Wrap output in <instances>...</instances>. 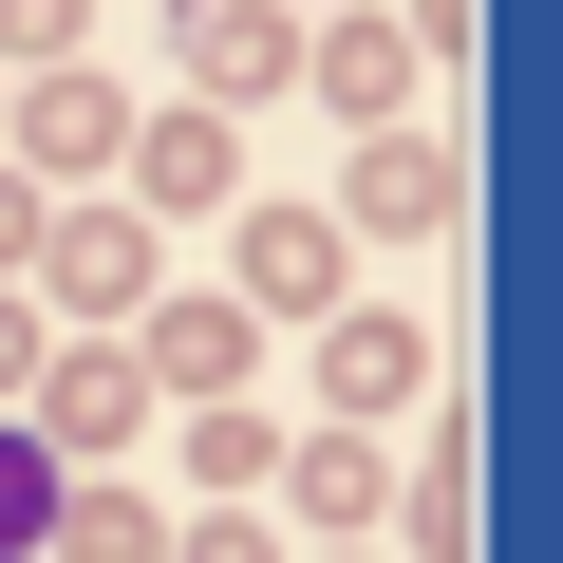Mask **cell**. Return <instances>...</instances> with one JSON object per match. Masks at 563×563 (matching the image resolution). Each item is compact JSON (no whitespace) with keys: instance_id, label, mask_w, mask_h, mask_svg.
I'll use <instances>...</instances> for the list:
<instances>
[{"instance_id":"cell-1","label":"cell","mask_w":563,"mask_h":563,"mask_svg":"<svg viewBox=\"0 0 563 563\" xmlns=\"http://www.w3.org/2000/svg\"><path fill=\"white\" fill-rule=\"evenodd\" d=\"M188 76H207V113L225 95H282V76H301V20H282V0H188Z\"/></svg>"},{"instance_id":"cell-2","label":"cell","mask_w":563,"mask_h":563,"mask_svg":"<svg viewBox=\"0 0 563 563\" xmlns=\"http://www.w3.org/2000/svg\"><path fill=\"white\" fill-rule=\"evenodd\" d=\"M357 225H451V151L432 132H376L357 151Z\"/></svg>"},{"instance_id":"cell-3","label":"cell","mask_w":563,"mask_h":563,"mask_svg":"<svg viewBox=\"0 0 563 563\" xmlns=\"http://www.w3.org/2000/svg\"><path fill=\"white\" fill-rule=\"evenodd\" d=\"M57 432H76V451H132V432H151V376H132L113 339H95V357H57Z\"/></svg>"},{"instance_id":"cell-4","label":"cell","mask_w":563,"mask_h":563,"mask_svg":"<svg viewBox=\"0 0 563 563\" xmlns=\"http://www.w3.org/2000/svg\"><path fill=\"white\" fill-rule=\"evenodd\" d=\"M339 282V225H301V207H244V301H320Z\"/></svg>"},{"instance_id":"cell-5","label":"cell","mask_w":563,"mask_h":563,"mask_svg":"<svg viewBox=\"0 0 563 563\" xmlns=\"http://www.w3.org/2000/svg\"><path fill=\"white\" fill-rule=\"evenodd\" d=\"M57 282H76L95 320H113V301H151V225H113V207H95V225H57Z\"/></svg>"},{"instance_id":"cell-6","label":"cell","mask_w":563,"mask_h":563,"mask_svg":"<svg viewBox=\"0 0 563 563\" xmlns=\"http://www.w3.org/2000/svg\"><path fill=\"white\" fill-rule=\"evenodd\" d=\"M244 339H263V320H225V301H169V320H151V357H169L188 395H225V376H244Z\"/></svg>"},{"instance_id":"cell-7","label":"cell","mask_w":563,"mask_h":563,"mask_svg":"<svg viewBox=\"0 0 563 563\" xmlns=\"http://www.w3.org/2000/svg\"><path fill=\"white\" fill-rule=\"evenodd\" d=\"M320 76H339V113H395V95H413V38H395V20H357Z\"/></svg>"},{"instance_id":"cell-8","label":"cell","mask_w":563,"mask_h":563,"mask_svg":"<svg viewBox=\"0 0 563 563\" xmlns=\"http://www.w3.org/2000/svg\"><path fill=\"white\" fill-rule=\"evenodd\" d=\"M151 188H169V207H225V113H169V132H151Z\"/></svg>"},{"instance_id":"cell-9","label":"cell","mask_w":563,"mask_h":563,"mask_svg":"<svg viewBox=\"0 0 563 563\" xmlns=\"http://www.w3.org/2000/svg\"><path fill=\"white\" fill-rule=\"evenodd\" d=\"M376 395H413V320H339V413H376Z\"/></svg>"},{"instance_id":"cell-10","label":"cell","mask_w":563,"mask_h":563,"mask_svg":"<svg viewBox=\"0 0 563 563\" xmlns=\"http://www.w3.org/2000/svg\"><path fill=\"white\" fill-rule=\"evenodd\" d=\"M57 563H169V526H151V507H113V488H95V507H57Z\"/></svg>"},{"instance_id":"cell-11","label":"cell","mask_w":563,"mask_h":563,"mask_svg":"<svg viewBox=\"0 0 563 563\" xmlns=\"http://www.w3.org/2000/svg\"><path fill=\"white\" fill-rule=\"evenodd\" d=\"M38 151L95 169V151H113V95H95V76H38Z\"/></svg>"},{"instance_id":"cell-12","label":"cell","mask_w":563,"mask_h":563,"mask_svg":"<svg viewBox=\"0 0 563 563\" xmlns=\"http://www.w3.org/2000/svg\"><path fill=\"white\" fill-rule=\"evenodd\" d=\"M57 507H76V488H57V470H38V432H0V544H38V526H57Z\"/></svg>"},{"instance_id":"cell-13","label":"cell","mask_w":563,"mask_h":563,"mask_svg":"<svg viewBox=\"0 0 563 563\" xmlns=\"http://www.w3.org/2000/svg\"><path fill=\"white\" fill-rule=\"evenodd\" d=\"M301 507H320V526H357V507H376V451H357V432H320V451H301Z\"/></svg>"},{"instance_id":"cell-14","label":"cell","mask_w":563,"mask_h":563,"mask_svg":"<svg viewBox=\"0 0 563 563\" xmlns=\"http://www.w3.org/2000/svg\"><path fill=\"white\" fill-rule=\"evenodd\" d=\"M0 38H20V57H57V38H76V0H0Z\"/></svg>"},{"instance_id":"cell-15","label":"cell","mask_w":563,"mask_h":563,"mask_svg":"<svg viewBox=\"0 0 563 563\" xmlns=\"http://www.w3.org/2000/svg\"><path fill=\"white\" fill-rule=\"evenodd\" d=\"M0 376H38V320H20V301H0Z\"/></svg>"},{"instance_id":"cell-16","label":"cell","mask_w":563,"mask_h":563,"mask_svg":"<svg viewBox=\"0 0 563 563\" xmlns=\"http://www.w3.org/2000/svg\"><path fill=\"white\" fill-rule=\"evenodd\" d=\"M188 563H263V526H207V544H188Z\"/></svg>"}]
</instances>
